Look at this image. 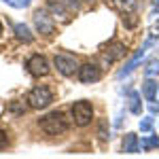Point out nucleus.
Masks as SVG:
<instances>
[{"mask_svg": "<svg viewBox=\"0 0 159 159\" xmlns=\"http://www.w3.org/2000/svg\"><path fill=\"white\" fill-rule=\"evenodd\" d=\"M34 25H36V30L40 34H45V36H49L55 32V24H53V17L47 15V11H43V9H38L34 13Z\"/></svg>", "mask_w": 159, "mask_h": 159, "instance_id": "4", "label": "nucleus"}, {"mask_svg": "<svg viewBox=\"0 0 159 159\" xmlns=\"http://www.w3.org/2000/svg\"><path fill=\"white\" fill-rule=\"evenodd\" d=\"M9 7H13V9H25L28 4H30V0H4Z\"/></svg>", "mask_w": 159, "mask_h": 159, "instance_id": "18", "label": "nucleus"}, {"mask_svg": "<svg viewBox=\"0 0 159 159\" xmlns=\"http://www.w3.org/2000/svg\"><path fill=\"white\" fill-rule=\"evenodd\" d=\"M25 68L30 70L32 76H45V74H49V61L43 55H32L25 64Z\"/></svg>", "mask_w": 159, "mask_h": 159, "instance_id": "6", "label": "nucleus"}, {"mask_svg": "<svg viewBox=\"0 0 159 159\" xmlns=\"http://www.w3.org/2000/svg\"><path fill=\"white\" fill-rule=\"evenodd\" d=\"M129 110H132L134 115H140V110H142V106H140V96H138L136 91L129 93Z\"/></svg>", "mask_w": 159, "mask_h": 159, "instance_id": "15", "label": "nucleus"}, {"mask_svg": "<svg viewBox=\"0 0 159 159\" xmlns=\"http://www.w3.org/2000/svg\"><path fill=\"white\" fill-rule=\"evenodd\" d=\"M123 21L129 25V28H134V25L138 24V19H136V15H134V13H127V17H123Z\"/></svg>", "mask_w": 159, "mask_h": 159, "instance_id": "20", "label": "nucleus"}, {"mask_svg": "<svg viewBox=\"0 0 159 159\" xmlns=\"http://www.w3.org/2000/svg\"><path fill=\"white\" fill-rule=\"evenodd\" d=\"M7 142H9V138H7V132H2V129H0V148L7 147Z\"/></svg>", "mask_w": 159, "mask_h": 159, "instance_id": "24", "label": "nucleus"}, {"mask_svg": "<svg viewBox=\"0 0 159 159\" xmlns=\"http://www.w3.org/2000/svg\"><path fill=\"white\" fill-rule=\"evenodd\" d=\"M140 151V142H138V136L136 134H125L123 138V153H127V155H136Z\"/></svg>", "mask_w": 159, "mask_h": 159, "instance_id": "11", "label": "nucleus"}, {"mask_svg": "<svg viewBox=\"0 0 159 159\" xmlns=\"http://www.w3.org/2000/svg\"><path fill=\"white\" fill-rule=\"evenodd\" d=\"M98 136L102 138V140H106V138H108V134H106V121L100 123V132H98Z\"/></svg>", "mask_w": 159, "mask_h": 159, "instance_id": "21", "label": "nucleus"}, {"mask_svg": "<svg viewBox=\"0 0 159 159\" xmlns=\"http://www.w3.org/2000/svg\"><path fill=\"white\" fill-rule=\"evenodd\" d=\"M112 7H115V9H119L123 15H127V13H134L136 11L138 0H115V2H112Z\"/></svg>", "mask_w": 159, "mask_h": 159, "instance_id": "13", "label": "nucleus"}, {"mask_svg": "<svg viewBox=\"0 0 159 159\" xmlns=\"http://www.w3.org/2000/svg\"><path fill=\"white\" fill-rule=\"evenodd\" d=\"M40 129L51 136H57L68 129V119L64 117V112H51L40 119Z\"/></svg>", "mask_w": 159, "mask_h": 159, "instance_id": "1", "label": "nucleus"}, {"mask_svg": "<svg viewBox=\"0 0 159 159\" xmlns=\"http://www.w3.org/2000/svg\"><path fill=\"white\" fill-rule=\"evenodd\" d=\"M155 11L159 13V0H155Z\"/></svg>", "mask_w": 159, "mask_h": 159, "instance_id": "25", "label": "nucleus"}, {"mask_svg": "<svg viewBox=\"0 0 159 159\" xmlns=\"http://www.w3.org/2000/svg\"><path fill=\"white\" fill-rule=\"evenodd\" d=\"M72 119H74V123H76L79 127L89 125L91 119H93V106H91L87 100H79V102H74V106H72Z\"/></svg>", "mask_w": 159, "mask_h": 159, "instance_id": "2", "label": "nucleus"}, {"mask_svg": "<svg viewBox=\"0 0 159 159\" xmlns=\"http://www.w3.org/2000/svg\"><path fill=\"white\" fill-rule=\"evenodd\" d=\"M159 72V60L155 57V60H148L147 61V68H144V74L147 76H153V74Z\"/></svg>", "mask_w": 159, "mask_h": 159, "instance_id": "17", "label": "nucleus"}, {"mask_svg": "<svg viewBox=\"0 0 159 159\" xmlns=\"http://www.w3.org/2000/svg\"><path fill=\"white\" fill-rule=\"evenodd\" d=\"M61 2H64V4H66L70 11H72V9H74V11L79 9V0H61Z\"/></svg>", "mask_w": 159, "mask_h": 159, "instance_id": "22", "label": "nucleus"}, {"mask_svg": "<svg viewBox=\"0 0 159 159\" xmlns=\"http://www.w3.org/2000/svg\"><path fill=\"white\" fill-rule=\"evenodd\" d=\"M144 53H147V49H142V47H140V49L136 51V55H134V57H132V60H129L127 64H125V68H121V70L117 72V76H119V79H123L125 74L134 72V68L138 66V64H140V61H142V57H144Z\"/></svg>", "mask_w": 159, "mask_h": 159, "instance_id": "10", "label": "nucleus"}, {"mask_svg": "<svg viewBox=\"0 0 159 159\" xmlns=\"http://www.w3.org/2000/svg\"><path fill=\"white\" fill-rule=\"evenodd\" d=\"M157 89H159V83L157 81H153V79H147L144 81V87H142V93H144V98L148 102H153L155 96H157Z\"/></svg>", "mask_w": 159, "mask_h": 159, "instance_id": "12", "label": "nucleus"}, {"mask_svg": "<svg viewBox=\"0 0 159 159\" xmlns=\"http://www.w3.org/2000/svg\"><path fill=\"white\" fill-rule=\"evenodd\" d=\"M47 9H49L51 15L57 17L60 21H64V24L70 21V9H68L61 0H49V2H47Z\"/></svg>", "mask_w": 159, "mask_h": 159, "instance_id": "8", "label": "nucleus"}, {"mask_svg": "<svg viewBox=\"0 0 159 159\" xmlns=\"http://www.w3.org/2000/svg\"><path fill=\"white\" fill-rule=\"evenodd\" d=\"M140 129H142V132H151V129H153V119H151V117H144V119L140 121Z\"/></svg>", "mask_w": 159, "mask_h": 159, "instance_id": "19", "label": "nucleus"}, {"mask_svg": "<svg viewBox=\"0 0 159 159\" xmlns=\"http://www.w3.org/2000/svg\"><path fill=\"white\" fill-rule=\"evenodd\" d=\"M125 45H121V43H112V45H108L106 49H104V53H102V60H104V64H112V61L121 60V57H125Z\"/></svg>", "mask_w": 159, "mask_h": 159, "instance_id": "7", "label": "nucleus"}, {"mask_svg": "<svg viewBox=\"0 0 159 159\" xmlns=\"http://www.w3.org/2000/svg\"><path fill=\"white\" fill-rule=\"evenodd\" d=\"M148 34H151V36H155V38H159V21H155V24L151 25V30H148Z\"/></svg>", "mask_w": 159, "mask_h": 159, "instance_id": "23", "label": "nucleus"}, {"mask_svg": "<svg viewBox=\"0 0 159 159\" xmlns=\"http://www.w3.org/2000/svg\"><path fill=\"white\" fill-rule=\"evenodd\" d=\"M51 102H53V96L47 87H34L30 93H28V104L32 108H47Z\"/></svg>", "mask_w": 159, "mask_h": 159, "instance_id": "3", "label": "nucleus"}, {"mask_svg": "<svg viewBox=\"0 0 159 159\" xmlns=\"http://www.w3.org/2000/svg\"><path fill=\"white\" fill-rule=\"evenodd\" d=\"M15 34L19 40H24V43H32V32H30V28L25 24H15Z\"/></svg>", "mask_w": 159, "mask_h": 159, "instance_id": "14", "label": "nucleus"}, {"mask_svg": "<svg viewBox=\"0 0 159 159\" xmlns=\"http://www.w3.org/2000/svg\"><path fill=\"white\" fill-rule=\"evenodd\" d=\"M140 148H142V151H148V148H159V138H153V136L144 138V140L140 142Z\"/></svg>", "mask_w": 159, "mask_h": 159, "instance_id": "16", "label": "nucleus"}, {"mask_svg": "<svg viewBox=\"0 0 159 159\" xmlns=\"http://www.w3.org/2000/svg\"><path fill=\"white\" fill-rule=\"evenodd\" d=\"M0 34H2V24H0Z\"/></svg>", "mask_w": 159, "mask_h": 159, "instance_id": "26", "label": "nucleus"}, {"mask_svg": "<svg viewBox=\"0 0 159 159\" xmlns=\"http://www.w3.org/2000/svg\"><path fill=\"white\" fill-rule=\"evenodd\" d=\"M100 76H102V70H100L96 64H85V66L79 68L81 83H96V81H100Z\"/></svg>", "mask_w": 159, "mask_h": 159, "instance_id": "9", "label": "nucleus"}, {"mask_svg": "<svg viewBox=\"0 0 159 159\" xmlns=\"http://www.w3.org/2000/svg\"><path fill=\"white\" fill-rule=\"evenodd\" d=\"M53 61H55V68H57L64 76H70V74H74L76 70H79V64H76V60H74L72 55L60 53V55H55Z\"/></svg>", "mask_w": 159, "mask_h": 159, "instance_id": "5", "label": "nucleus"}, {"mask_svg": "<svg viewBox=\"0 0 159 159\" xmlns=\"http://www.w3.org/2000/svg\"><path fill=\"white\" fill-rule=\"evenodd\" d=\"M85 2H91V0H85Z\"/></svg>", "mask_w": 159, "mask_h": 159, "instance_id": "27", "label": "nucleus"}]
</instances>
